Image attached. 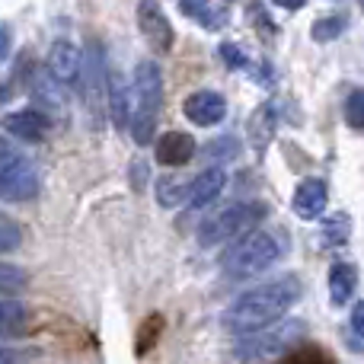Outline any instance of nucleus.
Wrapping results in <instances>:
<instances>
[{
	"label": "nucleus",
	"instance_id": "1",
	"mask_svg": "<svg viewBox=\"0 0 364 364\" xmlns=\"http://www.w3.org/2000/svg\"><path fill=\"white\" fill-rule=\"evenodd\" d=\"M297 297H301V282L294 275L272 278V282L240 294L220 314V326L233 336H250L259 333V329H269L278 320H284V314L297 304Z\"/></svg>",
	"mask_w": 364,
	"mask_h": 364
},
{
	"label": "nucleus",
	"instance_id": "2",
	"mask_svg": "<svg viewBox=\"0 0 364 364\" xmlns=\"http://www.w3.org/2000/svg\"><path fill=\"white\" fill-rule=\"evenodd\" d=\"M160 109H164V74L157 61H141L134 68V109H132V138L138 147H147L157 134Z\"/></svg>",
	"mask_w": 364,
	"mask_h": 364
},
{
	"label": "nucleus",
	"instance_id": "3",
	"mask_svg": "<svg viewBox=\"0 0 364 364\" xmlns=\"http://www.w3.org/2000/svg\"><path fill=\"white\" fill-rule=\"evenodd\" d=\"M282 252H284V246H282L278 233L252 230V233H246V237H240L237 243H233V250H227L224 272L230 278H237V282H243V278L269 272L272 265L282 259Z\"/></svg>",
	"mask_w": 364,
	"mask_h": 364
},
{
	"label": "nucleus",
	"instance_id": "4",
	"mask_svg": "<svg viewBox=\"0 0 364 364\" xmlns=\"http://www.w3.org/2000/svg\"><path fill=\"white\" fill-rule=\"evenodd\" d=\"M262 218H265V205H259V201L230 205L198 227V243L205 246V250H218V246L230 243V240H240V237H246V233H252V227L262 224Z\"/></svg>",
	"mask_w": 364,
	"mask_h": 364
},
{
	"label": "nucleus",
	"instance_id": "5",
	"mask_svg": "<svg viewBox=\"0 0 364 364\" xmlns=\"http://www.w3.org/2000/svg\"><path fill=\"white\" fill-rule=\"evenodd\" d=\"M304 323L301 320H278L275 326L250 333L237 342V358L240 361H269V358H282L284 352L297 346L304 339Z\"/></svg>",
	"mask_w": 364,
	"mask_h": 364
},
{
	"label": "nucleus",
	"instance_id": "6",
	"mask_svg": "<svg viewBox=\"0 0 364 364\" xmlns=\"http://www.w3.org/2000/svg\"><path fill=\"white\" fill-rule=\"evenodd\" d=\"M38 192V173L26 154L10 147L0 138V198L4 201H29Z\"/></svg>",
	"mask_w": 364,
	"mask_h": 364
},
{
	"label": "nucleus",
	"instance_id": "7",
	"mask_svg": "<svg viewBox=\"0 0 364 364\" xmlns=\"http://www.w3.org/2000/svg\"><path fill=\"white\" fill-rule=\"evenodd\" d=\"M80 83H83V102H87V115L90 125L102 128L109 109H106V96H109V68H106V55L100 45H90L87 58L80 64Z\"/></svg>",
	"mask_w": 364,
	"mask_h": 364
},
{
	"label": "nucleus",
	"instance_id": "8",
	"mask_svg": "<svg viewBox=\"0 0 364 364\" xmlns=\"http://www.w3.org/2000/svg\"><path fill=\"white\" fill-rule=\"evenodd\" d=\"M138 29L147 38V45L154 51H160V55H166L173 48V38L176 36H173V26L157 0H138Z\"/></svg>",
	"mask_w": 364,
	"mask_h": 364
},
{
	"label": "nucleus",
	"instance_id": "9",
	"mask_svg": "<svg viewBox=\"0 0 364 364\" xmlns=\"http://www.w3.org/2000/svg\"><path fill=\"white\" fill-rule=\"evenodd\" d=\"M182 112H186V119L195 122V125L211 128V125H218V122H224L227 100L220 93H214V90H195V93L186 96Z\"/></svg>",
	"mask_w": 364,
	"mask_h": 364
},
{
	"label": "nucleus",
	"instance_id": "10",
	"mask_svg": "<svg viewBox=\"0 0 364 364\" xmlns=\"http://www.w3.org/2000/svg\"><path fill=\"white\" fill-rule=\"evenodd\" d=\"M80 64H83L80 48H77L74 42H68V38H58L48 51V68L45 70H48L61 87H74V83H80Z\"/></svg>",
	"mask_w": 364,
	"mask_h": 364
},
{
	"label": "nucleus",
	"instance_id": "11",
	"mask_svg": "<svg viewBox=\"0 0 364 364\" xmlns=\"http://www.w3.org/2000/svg\"><path fill=\"white\" fill-rule=\"evenodd\" d=\"M4 128L19 141H45L51 132V119L42 115L38 109H19L4 119Z\"/></svg>",
	"mask_w": 364,
	"mask_h": 364
},
{
	"label": "nucleus",
	"instance_id": "12",
	"mask_svg": "<svg viewBox=\"0 0 364 364\" xmlns=\"http://www.w3.org/2000/svg\"><path fill=\"white\" fill-rule=\"evenodd\" d=\"M291 208H294V214L297 218H304V220L320 218L323 208H326V182L316 179V176L297 182L294 198H291Z\"/></svg>",
	"mask_w": 364,
	"mask_h": 364
},
{
	"label": "nucleus",
	"instance_id": "13",
	"mask_svg": "<svg viewBox=\"0 0 364 364\" xmlns=\"http://www.w3.org/2000/svg\"><path fill=\"white\" fill-rule=\"evenodd\" d=\"M227 188V173L224 166H211V170L198 173L192 182L186 186V201L192 208H201V205H211L214 198H220V192Z\"/></svg>",
	"mask_w": 364,
	"mask_h": 364
},
{
	"label": "nucleus",
	"instance_id": "14",
	"mask_svg": "<svg viewBox=\"0 0 364 364\" xmlns=\"http://www.w3.org/2000/svg\"><path fill=\"white\" fill-rule=\"evenodd\" d=\"M195 157V138L186 132H166L157 141V160L164 166H186Z\"/></svg>",
	"mask_w": 364,
	"mask_h": 364
},
{
	"label": "nucleus",
	"instance_id": "15",
	"mask_svg": "<svg viewBox=\"0 0 364 364\" xmlns=\"http://www.w3.org/2000/svg\"><path fill=\"white\" fill-rule=\"evenodd\" d=\"M32 96H36V102L42 106V109H38L42 115H48V119H51V115H64L61 83H58L48 70H38V74L32 77Z\"/></svg>",
	"mask_w": 364,
	"mask_h": 364
},
{
	"label": "nucleus",
	"instance_id": "16",
	"mask_svg": "<svg viewBox=\"0 0 364 364\" xmlns=\"http://www.w3.org/2000/svg\"><path fill=\"white\" fill-rule=\"evenodd\" d=\"M275 128H278V112L272 102H262V106L252 112L250 125H246V134H250V144L256 147L259 154L265 151V147L272 144V138H275Z\"/></svg>",
	"mask_w": 364,
	"mask_h": 364
},
{
	"label": "nucleus",
	"instance_id": "17",
	"mask_svg": "<svg viewBox=\"0 0 364 364\" xmlns=\"http://www.w3.org/2000/svg\"><path fill=\"white\" fill-rule=\"evenodd\" d=\"M355 288H358V269L352 262H336L329 269V301L336 307H346L352 301Z\"/></svg>",
	"mask_w": 364,
	"mask_h": 364
},
{
	"label": "nucleus",
	"instance_id": "18",
	"mask_svg": "<svg viewBox=\"0 0 364 364\" xmlns=\"http://www.w3.org/2000/svg\"><path fill=\"white\" fill-rule=\"evenodd\" d=\"M106 109H109V119H112L115 128H128V122H132V96H128V87L122 83L119 74H109Z\"/></svg>",
	"mask_w": 364,
	"mask_h": 364
},
{
	"label": "nucleus",
	"instance_id": "19",
	"mask_svg": "<svg viewBox=\"0 0 364 364\" xmlns=\"http://www.w3.org/2000/svg\"><path fill=\"white\" fill-rule=\"evenodd\" d=\"M29 326V310L23 301L0 297V336H23Z\"/></svg>",
	"mask_w": 364,
	"mask_h": 364
},
{
	"label": "nucleus",
	"instance_id": "20",
	"mask_svg": "<svg viewBox=\"0 0 364 364\" xmlns=\"http://www.w3.org/2000/svg\"><path fill=\"white\" fill-rule=\"evenodd\" d=\"M179 10L186 13L188 19H195L198 26H205L208 32H218L220 26L227 23L224 10H214L211 0H179Z\"/></svg>",
	"mask_w": 364,
	"mask_h": 364
},
{
	"label": "nucleus",
	"instance_id": "21",
	"mask_svg": "<svg viewBox=\"0 0 364 364\" xmlns=\"http://www.w3.org/2000/svg\"><path fill=\"white\" fill-rule=\"evenodd\" d=\"M346 26H348V19L346 16H339V13H333V16H320L314 26H310V38L314 42H333V38H339L342 32H346Z\"/></svg>",
	"mask_w": 364,
	"mask_h": 364
},
{
	"label": "nucleus",
	"instance_id": "22",
	"mask_svg": "<svg viewBox=\"0 0 364 364\" xmlns=\"http://www.w3.org/2000/svg\"><path fill=\"white\" fill-rule=\"evenodd\" d=\"M26 284H29V275H26L19 265L0 262V297L19 294V291H26Z\"/></svg>",
	"mask_w": 364,
	"mask_h": 364
},
{
	"label": "nucleus",
	"instance_id": "23",
	"mask_svg": "<svg viewBox=\"0 0 364 364\" xmlns=\"http://www.w3.org/2000/svg\"><path fill=\"white\" fill-rule=\"evenodd\" d=\"M19 243H23V230H19V224L13 218H6V214H0V252L19 250Z\"/></svg>",
	"mask_w": 364,
	"mask_h": 364
},
{
	"label": "nucleus",
	"instance_id": "24",
	"mask_svg": "<svg viewBox=\"0 0 364 364\" xmlns=\"http://www.w3.org/2000/svg\"><path fill=\"white\" fill-rule=\"evenodd\" d=\"M157 201L164 208H176L179 201H186V186L176 179H160L157 182Z\"/></svg>",
	"mask_w": 364,
	"mask_h": 364
},
{
	"label": "nucleus",
	"instance_id": "25",
	"mask_svg": "<svg viewBox=\"0 0 364 364\" xmlns=\"http://www.w3.org/2000/svg\"><path fill=\"white\" fill-rule=\"evenodd\" d=\"M346 122L352 128H364V90H352L346 100Z\"/></svg>",
	"mask_w": 364,
	"mask_h": 364
},
{
	"label": "nucleus",
	"instance_id": "26",
	"mask_svg": "<svg viewBox=\"0 0 364 364\" xmlns=\"http://www.w3.org/2000/svg\"><path fill=\"white\" fill-rule=\"evenodd\" d=\"M323 233H326L329 243H346L348 240V218L346 214H333V218L323 220Z\"/></svg>",
	"mask_w": 364,
	"mask_h": 364
},
{
	"label": "nucleus",
	"instance_id": "27",
	"mask_svg": "<svg viewBox=\"0 0 364 364\" xmlns=\"http://www.w3.org/2000/svg\"><path fill=\"white\" fill-rule=\"evenodd\" d=\"M240 154V147H237V138H218V141H211L208 144V157H214V160H230V157H237Z\"/></svg>",
	"mask_w": 364,
	"mask_h": 364
},
{
	"label": "nucleus",
	"instance_id": "28",
	"mask_svg": "<svg viewBox=\"0 0 364 364\" xmlns=\"http://www.w3.org/2000/svg\"><path fill=\"white\" fill-rule=\"evenodd\" d=\"M218 51H220V58H224L230 68H237V70H246V68H250V61H246V55L237 48V42H224Z\"/></svg>",
	"mask_w": 364,
	"mask_h": 364
},
{
	"label": "nucleus",
	"instance_id": "29",
	"mask_svg": "<svg viewBox=\"0 0 364 364\" xmlns=\"http://www.w3.org/2000/svg\"><path fill=\"white\" fill-rule=\"evenodd\" d=\"M10 51H13V32L10 26H0V64L10 58Z\"/></svg>",
	"mask_w": 364,
	"mask_h": 364
},
{
	"label": "nucleus",
	"instance_id": "30",
	"mask_svg": "<svg viewBox=\"0 0 364 364\" xmlns=\"http://www.w3.org/2000/svg\"><path fill=\"white\" fill-rule=\"evenodd\" d=\"M147 173H151V170H147V164H144V160H134V164H132V179H134V188H144Z\"/></svg>",
	"mask_w": 364,
	"mask_h": 364
},
{
	"label": "nucleus",
	"instance_id": "31",
	"mask_svg": "<svg viewBox=\"0 0 364 364\" xmlns=\"http://www.w3.org/2000/svg\"><path fill=\"white\" fill-rule=\"evenodd\" d=\"M352 329L364 339V301H358L355 310H352Z\"/></svg>",
	"mask_w": 364,
	"mask_h": 364
},
{
	"label": "nucleus",
	"instance_id": "32",
	"mask_svg": "<svg viewBox=\"0 0 364 364\" xmlns=\"http://www.w3.org/2000/svg\"><path fill=\"white\" fill-rule=\"evenodd\" d=\"M272 4L284 6V10H304V6H307V0H272Z\"/></svg>",
	"mask_w": 364,
	"mask_h": 364
},
{
	"label": "nucleus",
	"instance_id": "33",
	"mask_svg": "<svg viewBox=\"0 0 364 364\" xmlns=\"http://www.w3.org/2000/svg\"><path fill=\"white\" fill-rule=\"evenodd\" d=\"M0 364H19V352H13V348H0Z\"/></svg>",
	"mask_w": 364,
	"mask_h": 364
},
{
	"label": "nucleus",
	"instance_id": "34",
	"mask_svg": "<svg viewBox=\"0 0 364 364\" xmlns=\"http://www.w3.org/2000/svg\"><path fill=\"white\" fill-rule=\"evenodd\" d=\"M361 4H364V0H361Z\"/></svg>",
	"mask_w": 364,
	"mask_h": 364
}]
</instances>
